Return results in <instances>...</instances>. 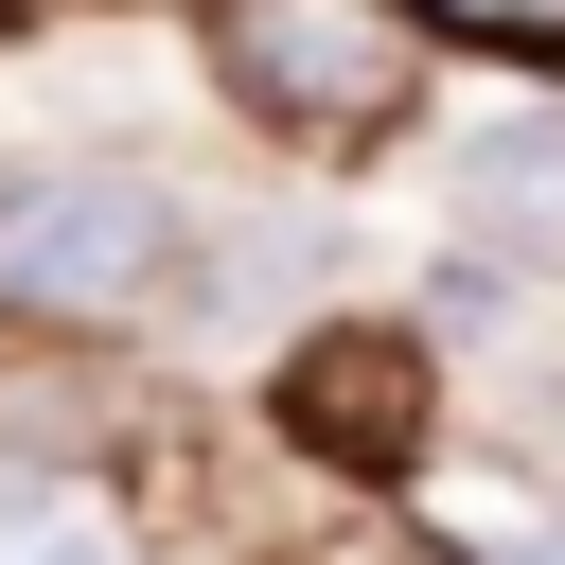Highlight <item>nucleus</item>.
Instances as JSON below:
<instances>
[{
	"instance_id": "1",
	"label": "nucleus",
	"mask_w": 565,
	"mask_h": 565,
	"mask_svg": "<svg viewBox=\"0 0 565 565\" xmlns=\"http://www.w3.org/2000/svg\"><path fill=\"white\" fill-rule=\"evenodd\" d=\"M212 71L282 141H388L424 106V18L406 0H212Z\"/></svg>"
},
{
	"instance_id": "2",
	"label": "nucleus",
	"mask_w": 565,
	"mask_h": 565,
	"mask_svg": "<svg viewBox=\"0 0 565 565\" xmlns=\"http://www.w3.org/2000/svg\"><path fill=\"white\" fill-rule=\"evenodd\" d=\"M159 282H177V194H159V177L53 159V177L0 194V300H35V318H124V300H159Z\"/></svg>"
},
{
	"instance_id": "3",
	"label": "nucleus",
	"mask_w": 565,
	"mask_h": 565,
	"mask_svg": "<svg viewBox=\"0 0 565 565\" xmlns=\"http://www.w3.org/2000/svg\"><path fill=\"white\" fill-rule=\"evenodd\" d=\"M282 424H300L318 459H353V477L424 459V335H318V353L282 371Z\"/></svg>"
},
{
	"instance_id": "4",
	"label": "nucleus",
	"mask_w": 565,
	"mask_h": 565,
	"mask_svg": "<svg viewBox=\"0 0 565 565\" xmlns=\"http://www.w3.org/2000/svg\"><path fill=\"white\" fill-rule=\"evenodd\" d=\"M459 230L512 247V265H565V124H494L459 159Z\"/></svg>"
},
{
	"instance_id": "5",
	"label": "nucleus",
	"mask_w": 565,
	"mask_h": 565,
	"mask_svg": "<svg viewBox=\"0 0 565 565\" xmlns=\"http://www.w3.org/2000/svg\"><path fill=\"white\" fill-rule=\"evenodd\" d=\"M441 18H494V35H565V0H441Z\"/></svg>"
},
{
	"instance_id": "6",
	"label": "nucleus",
	"mask_w": 565,
	"mask_h": 565,
	"mask_svg": "<svg viewBox=\"0 0 565 565\" xmlns=\"http://www.w3.org/2000/svg\"><path fill=\"white\" fill-rule=\"evenodd\" d=\"M388 565H406V547H388Z\"/></svg>"
},
{
	"instance_id": "7",
	"label": "nucleus",
	"mask_w": 565,
	"mask_h": 565,
	"mask_svg": "<svg viewBox=\"0 0 565 565\" xmlns=\"http://www.w3.org/2000/svg\"><path fill=\"white\" fill-rule=\"evenodd\" d=\"M547 565H565V547H547Z\"/></svg>"
}]
</instances>
